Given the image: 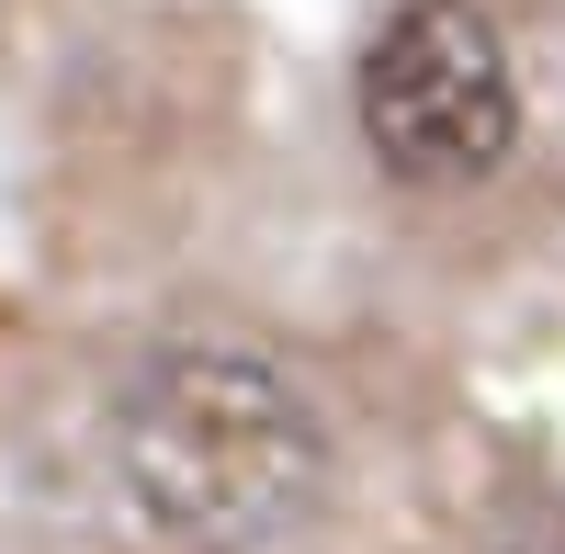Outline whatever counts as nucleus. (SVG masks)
Returning <instances> with one entry per match:
<instances>
[{"label": "nucleus", "mask_w": 565, "mask_h": 554, "mask_svg": "<svg viewBox=\"0 0 565 554\" xmlns=\"http://www.w3.org/2000/svg\"><path fill=\"white\" fill-rule=\"evenodd\" d=\"M12 23H23V0H0V45H12Z\"/></svg>", "instance_id": "3"}, {"label": "nucleus", "mask_w": 565, "mask_h": 554, "mask_svg": "<svg viewBox=\"0 0 565 554\" xmlns=\"http://www.w3.org/2000/svg\"><path fill=\"white\" fill-rule=\"evenodd\" d=\"M0 554H23V543H12V532H0Z\"/></svg>", "instance_id": "4"}, {"label": "nucleus", "mask_w": 565, "mask_h": 554, "mask_svg": "<svg viewBox=\"0 0 565 554\" xmlns=\"http://www.w3.org/2000/svg\"><path fill=\"white\" fill-rule=\"evenodd\" d=\"M114 487L170 554H282L328 498V407L249 329H170L114 385Z\"/></svg>", "instance_id": "1"}, {"label": "nucleus", "mask_w": 565, "mask_h": 554, "mask_svg": "<svg viewBox=\"0 0 565 554\" xmlns=\"http://www.w3.org/2000/svg\"><path fill=\"white\" fill-rule=\"evenodd\" d=\"M351 125L396 193H476L521 159V57L487 0H396L351 68Z\"/></svg>", "instance_id": "2"}]
</instances>
